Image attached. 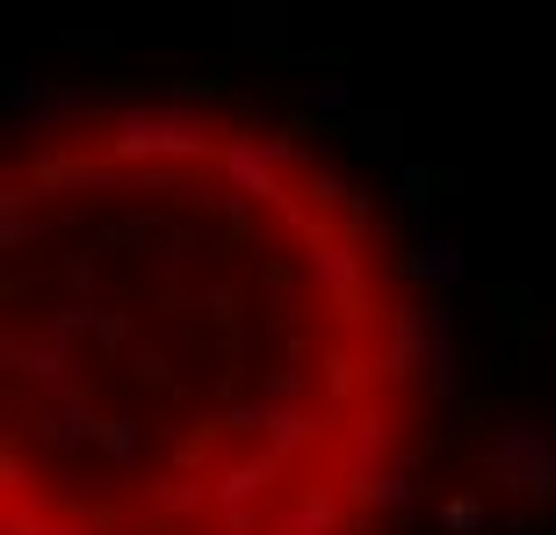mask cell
<instances>
[{
    "instance_id": "1",
    "label": "cell",
    "mask_w": 556,
    "mask_h": 535,
    "mask_svg": "<svg viewBox=\"0 0 556 535\" xmlns=\"http://www.w3.org/2000/svg\"><path fill=\"white\" fill-rule=\"evenodd\" d=\"M427 289L253 102L43 109L0 152V535H405Z\"/></svg>"
}]
</instances>
